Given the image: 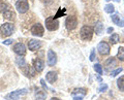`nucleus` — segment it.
Masks as SVG:
<instances>
[{"label":"nucleus","mask_w":124,"mask_h":100,"mask_svg":"<svg viewBox=\"0 0 124 100\" xmlns=\"http://www.w3.org/2000/svg\"><path fill=\"white\" fill-rule=\"evenodd\" d=\"M93 32H94V29L91 26L85 25L80 30V36L83 40H87V41L91 40V38L93 36Z\"/></svg>","instance_id":"nucleus-1"},{"label":"nucleus","mask_w":124,"mask_h":100,"mask_svg":"<svg viewBox=\"0 0 124 100\" xmlns=\"http://www.w3.org/2000/svg\"><path fill=\"white\" fill-rule=\"evenodd\" d=\"M59 27V21L54 17H48L46 19V28L49 31H55Z\"/></svg>","instance_id":"nucleus-2"},{"label":"nucleus","mask_w":124,"mask_h":100,"mask_svg":"<svg viewBox=\"0 0 124 100\" xmlns=\"http://www.w3.org/2000/svg\"><path fill=\"white\" fill-rule=\"evenodd\" d=\"M16 8H17V10L20 14H25L29 9V3L27 0H17Z\"/></svg>","instance_id":"nucleus-3"},{"label":"nucleus","mask_w":124,"mask_h":100,"mask_svg":"<svg viewBox=\"0 0 124 100\" xmlns=\"http://www.w3.org/2000/svg\"><path fill=\"white\" fill-rule=\"evenodd\" d=\"M97 51L101 56H107L110 54L111 52V48H110V44L106 41H101L99 42L98 45H97Z\"/></svg>","instance_id":"nucleus-4"},{"label":"nucleus","mask_w":124,"mask_h":100,"mask_svg":"<svg viewBox=\"0 0 124 100\" xmlns=\"http://www.w3.org/2000/svg\"><path fill=\"white\" fill-rule=\"evenodd\" d=\"M0 31L4 36H9L14 32V25L11 23H4L0 26Z\"/></svg>","instance_id":"nucleus-5"},{"label":"nucleus","mask_w":124,"mask_h":100,"mask_svg":"<svg viewBox=\"0 0 124 100\" xmlns=\"http://www.w3.org/2000/svg\"><path fill=\"white\" fill-rule=\"evenodd\" d=\"M31 33H32L34 36H37V37L44 36V33H45L44 26H42L41 24H39V23L34 24L32 27H31Z\"/></svg>","instance_id":"nucleus-6"},{"label":"nucleus","mask_w":124,"mask_h":100,"mask_svg":"<svg viewBox=\"0 0 124 100\" xmlns=\"http://www.w3.org/2000/svg\"><path fill=\"white\" fill-rule=\"evenodd\" d=\"M65 25H66V28L68 31H71V30L76 29L78 26V19L75 16H69L66 18V21H65Z\"/></svg>","instance_id":"nucleus-7"},{"label":"nucleus","mask_w":124,"mask_h":100,"mask_svg":"<svg viewBox=\"0 0 124 100\" xmlns=\"http://www.w3.org/2000/svg\"><path fill=\"white\" fill-rule=\"evenodd\" d=\"M26 94H27V90L21 89V90H17V91H14V92H11V93H9L7 95V98L10 100H18L21 96L26 95Z\"/></svg>","instance_id":"nucleus-8"},{"label":"nucleus","mask_w":124,"mask_h":100,"mask_svg":"<svg viewBox=\"0 0 124 100\" xmlns=\"http://www.w3.org/2000/svg\"><path fill=\"white\" fill-rule=\"evenodd\" d=\"M13 50L18 56H24L26 54V47H25L24 43H22V42H18V43H16L14 45Z\"/></svg>","instance_id":"nucleus-9"},{"label":"nucleus","mask_w":124,"mask_h":100,"mask_svg":"<svg viewBox=\"0 0 124 100\" xmlns=\"http://www.w3.org/2000/svg\"><path fill=\"white\" fill-rule=\"evenodd\" d=\"M48 65L49 66H54L57 63V55L56 53L52 51V50H49L48 51Z\"/></svg>","instance_id":"nucleus-10"},{"label":"nucleus","mask_w":124,"mask_h":100,"mask_svg":"<svg viewBox=\"0 0 124 100\" xmlns=\"http://www.w3.org/2000/svg\"><path fill=\"white\" fill-rule=\"evenodd\" d=\"M41 47V43H40V41L39 40H37V39H30L29 42H28V48L30 51H36L37 49H39Z\"/></svg>","instance_id":"nucleus-11"},{"label":"nucleus","mask_w":124,"mask_h":100,"mask_svg":"<svg viewBox=\"0 0 124 100\" xmlns=\"http://www.w3.org/2000/svg\"><path fill=\"white\" fill-rule=\"evenodd\" d=\"M33 66H34L35 71L41 72L42 70H44V68H45V63H44V61H42V60L36 58V59L33 60Z\"/></svg>","instance_id":"nucleus-12"},{"label":"nucleus","mask_w":124,"mask_h":100,"mask_svg":"<svg viewBox=\"0 0 124 100\" xmlns=\"http://www.w3.org/2000/svg\"><path fill=\"white\" fill-rule=\"evenodd\" d=\"M57 79H58V75H57V72L55 71H49L46 75V82H49L50 84H54L57 80Z\"/></svg>","instance_id":"nucleus-13"},{"label":"nucleus","mask_w":124,"mask_h":100,"mask_svg":"<svg viewBox=\"0 0 124 100\" xmlns=\"http://www.w3.org/2000/svg\"><path fill=\"white\" fill-rule=\"evenodd\" d=\"M112 21L115 25H117L119 27H124V20L119 17V14H112Z\"/></svg>","instance_id":"nucleus-14"},{"label":"nucleus","mask_w":124,"mask_h":100,"mask_svg":"<svg viewBox=\"0 0 124 100\" xmlns=\"http://www.w3.org/2000/svg\"><path fill=\"white\" fill-rule=\"evenodd\" d=\"M87 94V91L83 89V88H79V89H75L72 91L71 95L73 97H84L85 95Z\"/></svg>","instance_id":"nucleus-15"},{"label":"nucleus","mask_w":124,"mask_h":100,"mask_svg":"<svg viewBox=\"0 0 124 100\" xmlns=\"http://www.w3.org/2000/svg\"><path fill=\"white\" fill-rule=\"evenodd\" d=\"M116 64H117V61L114 57H111V58H108L106 60V62H104V66L107 68H111V67H114L116 66Z\"/></svg>","instance_id":"nucleus-16"},{"label":"nucleus","mask_w":124,"mask_h":100,"mask_svg":"<svg viewBox=\"0 0 124 100\" xmlns=\"http://www.w3.org/2000/svg\"><path fill=\"white\" fill-rule=\"evenodd\" d=\"M46 98V93L42 90H37L35 93V100H45Z\"/></svg>","instance_id":"nucleus-17"},{"label":"nucleus","mask_w":124,"mask_h":100,"mask_svg":"<svg viewBox=\"0 0 124 100\" xmlns=\"http://www.w3.org/2000/svg\"><path fill=\"white\" fill-rule=\"evenodd\" d=\"M94 31H95V33L97 34V35H100V34L102 33V31H103V24H102L101 22H98L97 24L95 25Z\"/></svg>","instance_id":"nucleus-18"},{"label":"nucleus","mask_w":124,"mask_h":100,"mask_svg":"<svg viewBox=\"0 0 124 100\" xmlns=\"http://www.w3.org/2000/svg\"><path fill=\"white\" fill-rule=\"evenodd\" d=\"M3 17H4L5 19H7V20H13V19L16 17V14L11 9H8L7 11H5V13H3Z\"/></svg>","instance_id":"nucleus-19"},{"label":"nucleus","mask_w":124,"mask_h":100,"mask_svg":"<svg viewBox=\"0 0 124 100\" xmlns=\"http://www.w3.org/2000/svg\"><path fill=\"white\" fill-rule=\"evenodd\" d=\"M117 87H118V89L120 91H124V75L122 76H120V78L118 79L117 80Z\"/></svg>","instance_id":"nucleus-20"},{"label":"nucleus","mask_w":124,"mask_h":100,"mask_svg":"<svg viewBox=\"0 0 124 100\" xmlns=\"http://www.w3.org/2000/svg\"><path fill=\"white\" fill-rule=\"evenodd\" d=\"M119 34L118 33H114V34H112V35L110 36V42L112 44H116L117 42L119 41Z\"/></svg>","instance_id":"nucleus-21"},{"label":"nucleus","mask_w":124,"mask_h":100,"mask_svg":"<svg viewBox=\"0 0 124 100\" xmlns=\"http://www.w3.org/2000/svg\"><path fill=\"white\" fill-rule=\"evenodd\" d=\"M117 58L120 61H124V48L120 47L118 49V53H117Z\"/></svg>","instance_id":"nucleus-22"},{"label":"nucleus","mask_w":124,"mask_h":100,"mask_svg":"<svg viewBox=\"0 0 124 100\" xmlns=\"http://www.w3.org/2000/svg\"><path fill=\"white\" fill-rule=\"evenodd\" d=\"M8 9H10V7H9V5L7 4V3H5V2H1V3H0V10H1L2 14L5 13V11H7Z\"/></svg>","instance_id":"nucleus-23"},{"label":"nucleus","mask_w":124,"mask_h":100,"mask_svg":"<svg viewBox=\"0 0 124 100\" xmlns=\"http://www.w3.org/2000/svg\"><path fill=\"white\" fill-rule=\"evenodd\" d=\"M104 11L108 14H113L115 11V7L113 4H107L106 6H104Z\"/></svg>","instance_id":"nucleus-24"},{"label":"nucleus","mask_w":124,"mask_h":100,"mask_svg":"<svg viewBox=\"0 0 124 100\" xmlns=\"http://www.w3.org/2000/svg\"><path fill=\"white\" fill-rule=\"evenodd\" d=\"M65 13H66V8H59L58 11H57V14L54 16V18L58 19V18H60L62 16H65Z\"/></svg>","instance_id":"nucleus-25"},{"label":"nucleus","mask_w":124,"mask_h":100,"mask_svg":"<svg viewBox=\"0 0 124 100\" xmlns=\"http://www.w3.org/2000/svg\"><path fill=\"white\" fill-rule=\"evenodd\" d=\"M94 70H95V72H97L98 74H102V66L100 64H95L94 65Z\"/></svg>","instance_id":"nucleus-26"},{"label":"nucleus","mask_w":124,"mask_h":100,"mask_svg":"<svg viewBox=\"0 0 124 100\" xmlns=\"http://www.w3.org/2000/svg\"><path fill=\"white\" fill-rule=\"evenodd\" d=\"M122 70H123V69H122L121 67H120V68H118V69H116V70H113V71H112V72H111V75H112V76H116V75H118L119 73H121Z\"/></svg>","instance_id":"nucleus-27"},{"label":"nucleus","mask_w":124,"mask_h":100,"mask_svg":"<svg viewBox=\"0 0 124 100\" xmlns=\"http://www.w3.org/2000/svg\"><path fill=\"white\" fill-rule=\"evenodd\" d=\"M107 90H108V85L107 84H101L100 85V87H99V89H98L99 92H104Z\"/></svg>","instance_id":"nucleus-28"},{"label":"nucleus","mask_w":124,"mask_h":100,"mask_svg":"<svg viewBox=\"0 0 124 100\" xmlns=\"http://www.w3.org/2000/svg\"><path fill=\"white\" fill-rule=\"evenodd\" d=\"M95 59V50H93L90 54V61H94Z\"/></svg>","instance_id":"nucleus-29"},{"label":"nucleus","mask_w":124,"mask_h":100,"mask_svg":"<svg viewBox=\"0 0 124 100\" xmlns=\"http://www.w3.org/2000/svg\"><path fill=\"white\" fill-rule=\"evenodd\" d=\"M13 39H6V40H4L3 41V44H5V45H9V44H11L13 43Z\"/></svg>","instance_id":"nucleus-30"},{"label":"nucleus","mask_w":124,"mask_h":100,"mask_svg":"<svg viewBox=\"0 0 124 100\" xmlns=\"http://www.w3.org/2000/svg\"><path fill=\"white\" fill-rule=\"evenodd\" d=\"M113 31H114V28H113V27H110V28H108V30H107L108 33H112Z\"/></svg>","instance_id":"nucleus-31"},{"label":"nucleus","mask_w":124,"mask_h":100,"mask_svg":"<svg viewBox=\"0 0 124 100\" xmlns=\"http://www.w3.org/2000/svg\"><path fill=\"white\" fill-rule=\"evenodd\" d=\"M73 100H83L82 97H73Z\"/></svg>","instance_id":"nucleus-32"},{"label":"nucleus","mask_w":124,"mask_h":100,"mask_svg":"<svg viewBox=\"0 0 124 100\" xmlns=\"http://www.w3.org/2000/svg\"><path fill=\"white\" fill-rule=\"evenodd\" d=\"M51 100H61V99H59V98H57V97H53Z\"/></svg>","instance_id":"nucleus-33"},{"label":"nucleus","mask_w":124,"mask_h":100,"mask_svg":"<svg viewBox=\"0 0 124 100\" xmlns=\"http://www.w3.org/2000/svg\"><path fill=\"white\" fill-rule=\"evenodd\" d=\"M114 1H115V2H119V1H120V0H114Z\"/></svg>","instance_id":"nucleus-34"},{"label":"nucleus","mask_w":124,"mask_h":100,"mask_svg":"<svg viewBox=\"0 0 124 100\" xmlns=\"http://www.w3.org/2000/svg\"><path fill=\"white\" fill-rule=\"evenodd\" d=\"M106 1H111V0H106Z\"/></svg>","instance_id":"nucleus-35"}]
</instances>
